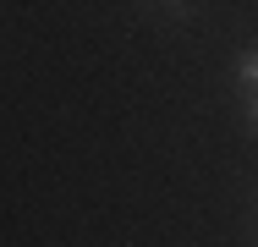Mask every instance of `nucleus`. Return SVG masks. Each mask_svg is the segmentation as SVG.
Masks as SVG:
<instances>
[{
	"label": "nucleus",
	"instance_id": "7ed1b4c3",
	"mask_svg": "<svg viewBox=\"0 0 258 247\" xmlns=\"http://www.w3.org/2000/svg\"><path fill=\"white\" fill-rule=\"evenodd\" d=\"M165 6H181V0H165Z\"/></svg>",
	"mask_w": 258,
	"mask_h": 247
},
{
	"label": "nucleus",
	"instance_id": "f257e3e1",
	"mask_svg": "<svg viewBox=\"0 0 258 247\" xmlns=\"http://www.w3.org/2000/svg\"><path fill=\"white\" fill-rule=\"evenodd\" d=\"M236 77H242L247 88H258V49H247V55L236 60Z\"/></svg>",
	"mask_w": 258,
	"mask_h": 247
},
{
	"label": "nucleus",
	"instance_id": "f03ea898",
	"mask_svg": "<svg viewBox=\"0 0 258 247\" xmlns=\"http://www.w3.org/2000/svg\"><path fill=\"white\" fill-rule=\"evenodd\" d=\"M247 115H253V127H258V94H253V104H247Z\"/></svg>",
	"mask_w": 258,
	"mask_h": 247
}]
</instances>
